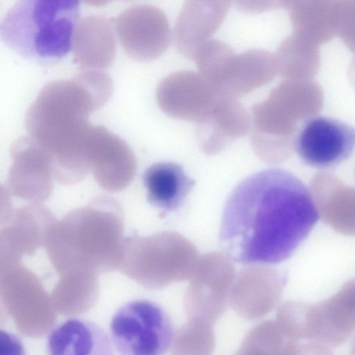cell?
Listing matches in <instances>:
<instances>
[{
    "label": "cell",
    "instance_id": "obj_5",
    "mask_svg": "<svg viewBox=\"0 0 355 355\" xmlns=\"http://www.w3.org/2000/svg\"><path fill=\"white\" fill-rule=\"evenodd\" d=\"M354 148L355 128L326 116L307 119L295 140V150L300 159L319 169L337 166L350 157Z\"/></svg>",
    "mask_w": 355,
    "mask_h": 355
},
{
    "label": "cell",
    "instance_id": "obj_1",
    "mask_svg": "<svg viewBox=\"0 0 355 355\" xmlns=\"http://www.w3.org/2000/svg\"><path fill=\"white\" fill-rule=\"evenodd\" d=\"M319 217L306 185L279 168L241 180L225 202L220 225L222 250L233 261L278 263L288 259Z\"/></svg>",
    "mask_w": 355,
    "mask_h": 355
},
{
    "label": "cell",
    "instance_id": "obj_2",
    "mask_svg": "<svg viewBox=\"0 0 355 355\" xmlns=\"http://www.w3.org/2000/svg\"><path fill=\"white\" fill-rule=\"evenodd\" d=\"M113 92L107 74L84 71L70 80L49 83L28 108L29 135L53 157L56 174H74L86 167L85 144L93 125L88 117Z\"/></svg>",
    "mask_w": 355,
    "mask_h": 355
},
{
    "label": "cell",
    "instance_id": "obj_12",
    "mask_svg": "<svg viewBox=\"0 0 355 355\" xmlns=\"http://www.w3.org/2000/svg\"><path fill=\"white\" fill-rule=\"evenodd\" d=\"M143 183L148 202L163 213L178 209L195 184L180 164L171 162L150 166L144 173Z\"/></svg>",
    "mask_w": 355,
    "mask_h": 355
},
{
    "label": "cell",
    "instance_id": "obj_14",
    "mask_svg": "<svg viewBox=\"0 0 355 355\" xmlns=\"http://www.w3.org/2000/svg\"><path fill=\"white\" fill-rule=\"evenodd\" d=\"M319 46L292 33L280 43L277 58L286 72L294 74H310L319 66Z\"/></svg>",
    "mask_w": 355,
    "mask_h": 355
},
{
    "label": "cell",
    "instance_id": "obj_7",
    "mask_svg": "<svg viewBox=\"0 0 355 355\" xmlns=\"http://www.w3.org/2000/svg\"><path fill=\"white\" fill-rule=\"evenodd\" d=\"M12 166L7 183L15 194L27 198H44L53 188V157L38 141L20 137L11 146Z\"/></svg>",
    "mask_w": 355,
    "mask_h": 355
},
{
    "label": "cell",
    "instance_id": "obj_6",
    "mask_svg": "<svg viewBox=\"0 0 355 355\" xmlns=\"http://www.w3.org/2000/svg\"><path fill=\"white\" fill-rule=\"evenodd\" d=\"M84 154L96 182L103 189H123L132 181L136 162L129 146L101 125L92 126Z\"/></svg>",
    "mask_w": 355,
    "mask_h": 355
},
{
    "label": "cell",
    "instance_id": "obj_15",
    "mask_svg": "<svg viewBox=\"0 0 355 355\" xmlns=\"http://www.w3.org/2000/svg\"><path fill=\"white\" fill-rule=\"evenodd\" d=\"M334 27L336 35L355 54V0H337Z\"/></svg>",
    "mask_w": 355,
    "mask_h": 355
},
{
    "label": "cell",
    "instance_id": "obj_4",
    "mask_svg": "<svg viewBox=\"0 0 355 355\" xmlns=\"http://www.w3.org/2000/svg\"><path fill=\"white\" fill-rule=\"evenodd\" d=\"M110 336L116 352L123 355H161L171 347L173 323L157 303L139 299L127 302L115 311Z\"/></svg>",
    "mask_w": 355,
    "mask_h": 355
},
{
    "label": "cell",
    "instance_id": "obj_11",
    "mask_svg": "<svg viewBox=\"0 0 355 355\" xmlns=\"http://www.w3.org/2000/svg\"><path fill=\"white\" fill-rule=\"evenodd\" d=\"M130 48L126 52L134 59L148 61L169 47L172 35L168 18L159 8L143 6L130 10Z\"/></svg>",
    "mask_w": 355,
    "mask_h": 355
},
{
    "label": "cell",
    "instance_id": "obj_10",
    "mask_svg": "<svg viewBox=\"0 0 355 355\" xmlns=\"http://www.w3.org/2000/svg\"><path fill=\"white\" fill-rule=\"evenodd\" d=\"M110 335L96 324L71 318L54 327L46 338L49 354H112Z\"/></svg>",
    "mask_w": 355,
    "mask_h": 355
},
{
    "label": "cell",
    "instance_id": "obj_3",
    "mask_svg": "<svg viewBox=\"0 0 355 355\" xmlns=\"http://www.w3.org/2000/svg\"><path fill=\"white\" fill-rule=\"evenodd\" d=\"M80 0H17L1 24L3 43L24 58L58 62L71 48Z\"/></svg>",
    "mask_w": 355,
    "mask_h": 355
},
{
    "label": "cell",
    "instance_id": "obj_8",
    "mask_svg": "<svg viewBox=\"0 0 355 355\" xmlns=\"http://www.w3.org/2000/svg\"><path fill=\"white\" fill-rule=\"evenodd\" d=\"M231 3V0H185L174 28L177 49L193 56L196 48L220 27Z\"/></svg>",
    "mask_w": 355,
    "mask_h": 355
},
{
    "label": "cell",
    "instance_id": "obj_16",
    "mask_svg": "<svg viewBox=\"0 0 355 355\" xmlns=\"http://www.w3.org/2000/svg\"><path fill=\"white\" fill-rule=\"evenodd\" d=\"M235 7L247 13H260L284 8V0H232Z\"/></svg>",
    "mask_w": 355,
    "mask_h": 355
},
{
    "label": "cell",
    "instance_id": "obj_13",
    "mask_svg": "<svg viewBox=\"0 0 355 355\" xmlns=\"http://www.w3.org/2000/svg\"><path fill=\"white\" fill-rule=\"evenodd\" d=\"M337 0H284L293 33L317 44H326L336 35L334 27Z\"/></svg>",
    "mask_w": 355,
    "mask_h": 355
},
{
    "label": "cell",
    "instance_id": "obj_9",
    "mask_svg": "<svg viewBox=\"0 0 355 355\" xmlns=\"http://www.w3.org/2000/svg\"><path fill=\"white\" fill-rule=\"evenodd\" d=\"M309 320L315 336L325 346L345 341L355 328V279L326 302L310 304Z\"/></svg>",
    "mask_w": 355,
    "mask_h": 355
}]
</instances>
